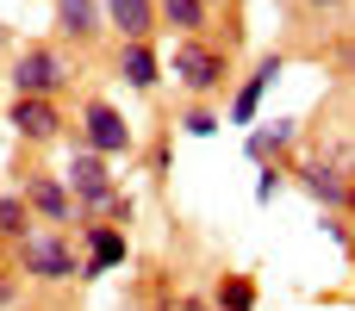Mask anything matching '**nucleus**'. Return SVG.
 I'll list each match as a JSON object with an SVG mask.
<instances>
[{
    "label": "nucleus",
    "mask_w": 355,
    "mask_h": 311,
    "mask_svg": "<svg viewBox=\"0 0 355 311\" xmlns=\"http://www.w3.org/2000/svg\"><path fill=\"white\" fill-rule=\"evenodd\" d=\"M162 69L175 75V87H181L187 100H218L225 81H231V44H212V37H175V50H168Z\"/></svg>",
    "instance_id": "f257e3e1"
},
{
    "label": "nucleus",
    "mask_w": 355,
    "mask_h": 311,
    "mask_svg": "<svg viewBox=\"0 0 355 311\" xmlns=\"http://www.w3.org/2000/svg\"><path fill=\"white\" fill-rule=\"evenodd\" d=\"M6 81H12V100H62L75 87V62L62 44H25L6 62Z\"/></svg>",
    "instance_id": "f03ea898"
},
{
    "label": "nucleus",
    "mask_w": 355,
    "mask_h": 311,
    "mask_svg": "<svg viewBox=\"0 0 355 311\" xmlns=\"http://www.w3.org/2000/svg\"><path fill=\"white\" fill-rule=\"evenodd\" d=\"M12 268L31 287H69V281H81V256H75L69 231H31L25 243H12Z\"/></svg>",
    "instance_id": "7ed1b4c3"
},
{
    "label": "nucleus",
    "mask_w": 355,
    "mask_h": 311,
    "mask_svg": "<svg viewBox=\"0 0 355 311\" xmlns=\"http://www.w3.org/2000/svg\"><path fill=\"white\" fill-rule=\"evenodd\" d=\"M75 143L94 150V156H106V162H119V156L137 150V131H131V118H125L112 100H81V112H75Z\"/></svg>",
    "instance_id": "20e7f679"
},
{
    "label": "nucleus",
    "mask_w": 355,
    "mask_h": 311,
    "mask_svg": "<svg viewBox=\"0 0 355 311\" xmlns=\"http://www.w3.org/2000/svg\"><path fill=\"white\" fill-rule=\"evenodd\" d=\"M19 199L31 206V218H37L44 231H69V224H81V218H75V199H69V187H62V175L25 168V175H19Z\"/></svg>",
    "instance_id": "39448f33"
},
{
    "label": "nucleus",
    "mask_w": 355,
    "mask_h": 311,
    "mask_svg": "<svg viewBox=\"0 0 355 311\" xmlns=\"http://www.w3.org/2000/svg\"><path fill=\"white\" fill-rule=\"evenodd\" d=\"M281 69H287V56H281V50H268V56H262V62L243 75V87L231 94L225 125H250V131H256V125H262V100H268V87L281 81Z\"/></svg>",
    "instance_id": "423d86ee"
},
{
    "label": "nucleus",
    "mask_w": 355,
    "mask_h": 311,
    "mask_svg": "<svg viewBox=\"0 0 355 311\" xmlns=\"http://www.w3.org/2000/svg\"><path fill=\"white\" fill-rule=\"evenodd\" d=\"M6 125H12V137L31 143V150H44V143H56V137L69 131L62 100H6Z\"/></svg>",
    "instance_id": "0eeeda50"
},
{
    "label": "nucleus",
    "mask_w": 355,
    "mask_h": 311,
    "mask_svg": "<svg viewBox=\"0 0 355 311\" xmlns=\"http://www.w3.org/2000/svg\"><path fill=\"white\" fill-rule=\"evenodd\" d=\"M62 187H69V199H75V212H81V206L106 199V193L119 187V175H112V162H106V156H94V150L69 143V168H62Z\"/></svg>",
    "instance_id": "6e6552de"
},
{
    "label": "nucleus",
    "mask_w": 355,
    "mask_h": 311,
    "mask_svg": "<svg viewBox=\"0 0 355 311\" xmlns=\"http://www.w3.org/2000/svg\"><path fill=\"white\" fill-rule=\"evenodd\" d=\"M125 262H131V237L119 224H81V281L119 274Z\"/></svg>",
    "instance_id": "1a4fd4ad"
},
{
    "label": "nucleus",
    "mask_w": 355,
    "mask_h": 311,
    "mask_svg": "<svg viewBox=\"0 0 355 311\" xmlns=\"http://www.w3.org/2000/svg\"><path fill=\"white\" fill-rule=\"evenodd\" d=\"M50 6H56V37L62 44L87 50V44L106 37V6L100 0H50Z\"/></svg>",
    "instance_id": "9d476101"
},
{
    "label": "nucleus",
    "mask_w": 355,
    "mask_h": 311,
    "mask_svg": "<svg viewBox=\"0 0 355 311\" xmlns=\"http://www.w3.org/2000/svg\"><path fill=\"white\" fill-rule=\"evenodd\" d=\"M287 181H293V187H306L324 212H343V199H349V181H343V168H337V162H300V168H287Z\"/></svg>",
    "instance_id": "9b49d317"
},
{
    "label": "nucleus",
    "mask_w": 355,
    "mask_h": 311,
    "mask_svg": "<svg viewBox=\"0 0 355 311\" xmlns=\"http://www.w3.org/2000/svg\"><path fill=\"white\" fill-rule=\"evenodd\" d=\"M106 6V31H119V44H150L156 37V0H100Z\"/></svg>",
    "instance_id": "f8f14e48"
},
{
    "label": "nucleus",
    "mask_w": 355,
    "mask_h": 311,
    "mask_svg": "<svg viewBox=\"0 0 355 311\" xmlns=\"http://www.w3.org/2000/svg\"><path fill=\"white\" fill-rule=\"evenodd\" d=\"M119 81L131 87V94H156V81H162V56H156V44H119Z\"/></svg>",
    "instance_id": "ddd939ff"
},
{
    "label": "nucleus",
    "mask_w": 355,
    "mask_h": 311,
    "mask_svg": "<svg viewBox=\"0 0 355 311\" xmlns=\"http://www.w3.org/2000/svg\"><path fill=\"white\" fill-rule=\"evenodd\" d=\"M293 137H300V118H262L256 131H250V162L256 168H268V162H287V150H293Z\"/></svg>",
    "instance_id": "4468645a"
},
{
    "label": "nucleus",
    "mask_w": 355,
    "mask_h": 311,
    "mask_svg": "<svg viewBox=\"0 0 355 311\" xmlns=\"http://www.w3.org/2000/svg\"><path fill=\"white\" fill-rule=\"evenodd\" d=\"M156 19L175 25L181 37H206V31H212V12H206L200 0H156Z\"/></svg>",
    "instance_id": "2eb2a0df"
},
{
    "label": "nucleus",
    "mask_w": 355,
    "mask_h": 311,
    "mask_svg": "<svg viewBox=\"0 0 355 311\" xmlns=\"http://www.w3.org/2000/svg\"><path fill=\"white\" fill-rule=\"evenodd\" d=\"M31 231H37V218H31V206L19 199V187L0 193V243H25Z\"/></svg>",
    "instance_id": "dca6fc26"
},
{
    "label": "nucleus",
    "mask_w": 355,
    "mask_h": 311,
    "mask_svg": "<svg viewBox=\"0 0 355 311\" xmlns=\"http://www.w3.org/2000/svg\"><path fill=\"white\" fill-rule=\"evenodd\" d=\"M212 311H256V281L250 274H225L212 287Z\"/></svg>",
    "instance_id": "f3484780"
},
{
    "label": "nucleus",
    "mask_w": 355,
    "mask_h": 311,
    "mask_svg": "<svg viewBox=\"0 0 355 311\" xmlns=\"http://www.w3.org/2000/svg\"><path fill=\"white\" fill-rule=\"evenodd\" d=\"M218 125H225V112H212V100H193L181 112V131L187 137H218Z\"/></svg>",
    "instance_id": "a211bd4d"
},
{
    "label": "nucleus",
    "mask_w": 355,
    "mask_h": 311,
    "mask_svg": "<svg viewBox=\"0 0 355 311\" xmlns=\"http://www.w3.org/2000/svg\"><path fill=\"white\" fill-rule=\"evenodd\" d=\"M287 193V162H268V168H256V206H275Z\"/></svg>",
    "instance_id": "6ab92c4d"
},
{
    "label": "nucleus",
    "mask_w": 355,
    "mask_h": 311,
    "mask_svg": "<svg viewBox=\"0 0 355 311\" xmlns=\"http://www.w3.org/2000/svg\"><path fill=\"white\" fill-rule=\"evenodd\" d=\"M19 293H25V281H19V268H0V311L12 305Z\"/></svg>",
    "instance_id": "aec40b11"
},
{
    "label": "nucleus",
    "mask_w": 355,
    "mask_h": 311,
    "mask_svg": "<svg viewBox=\"0 0 355 311\" xmlns=\"http://www.w3.org/2000/svg\"><path fill=\"white\" fill-rule=\"evenodd\" d=\"M181 311H212V299H200V293H181Z\"/></svg>",
    "instance_id": "412c9836"
},
{
    "label": "nucleus",
    "mask_w": 355,
    "mask_h": 311,
    "mask_svg": "<svg viewBox=\"0 0 355 311\" xmlns=\"http://www.w3.org/2000/svg\"><path fill=\"white\" fill-rule=\"evenodd\" d=\"M343 212H349V231H355V181H349V199H343Z\"/></svg>",
    "instance_id": "4be33fe9"
},
{
    "label": "nucleus",
    "mask_w": 355,
    "mask_h": 311,
    "mask_svg": "<svg viewBox=\"0 0 355 311\" xmlns=\"http://www.w3.org/2000/svg\"><path fill=\"white\" fill-rule=\"evenodd\" d=\"M200 6H206V12H212V6H225V0H200Z\"/></svg>",
    "instance_id": "5701e85b"
},
{
    "label": "nucleus",
    "mask_w": 355,
    "mask_h": 311,
    "mask_svg": "<svg viewBox=\"0 0 355 311\" xmlns=\"http://www.w3.org/2000/svg\"><path fill=\"white\" fill-rule=\"evenodd\" d=\"M312 6H343V0H312Z\"/></svg>",
    "instance_id": "b1692460"
},
{
    "label": "nucleus",
    "mask_w": 355,
    "mask_h": 311,
    "mask_svg": "<svg viewBox=\"0 0 355 311\" xmlns=\"http://www.w3.org/2000/svg\"><path fill=\"white\" fill-rule=\"evenodd\" d=\"M156 311H168V305H156Z\"/></svg>",
    "instance_id": "393cba45"
}]
</instances>
